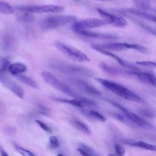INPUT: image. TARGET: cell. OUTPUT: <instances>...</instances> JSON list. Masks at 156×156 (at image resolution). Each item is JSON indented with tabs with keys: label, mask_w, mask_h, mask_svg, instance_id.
<instances>
[{
	"label": "cell",
	"mask_w": 156,
	"mask_h": 156,
	"mask_svg": "<svg viewBox=\"0 0 156 156\" xmlns=\"http://www.w3.org/2000/svg\"><path fill=\"white\" fill-rule=\"evenodd\" d=\"M95 80L107 90L124 99L144 105H147V101L143 98L118 83L102 78H95Z\"/></svg>",
	"instance_id": "6da1fadb"
},
{
	"label": "cell",
	"mask_w": 156,
	"mask_h": 156,
	"mask_svg": "<svg viewBox=\"0 0 156 156\" xmlns=\"http://www.w3.org/2000/svg\"><path fill=\"white\" fill-rule=\"evenodd\" d=\"M49 65L53 69L63 74L87 77H91L93 75V73L85 67L73 65L63 61L53 60L49 62Z\"/></svg>",
	"instance_id": "7a4b0ae2"
},
{
	"label": "cell",
	"mask_w": 156,
	"mask_h": 156,
	"mask_svg": "<svg viewBox=\"0 0 156 156\" xmlns=\"http://www.w3.org/2000/svg\"><path fill=\"white\" fill-rule=\"evenodd\" d=\"M91 47L94 49H101L108 51H122L133 49L144 54L148 52L147 49L143 45L136 43H129L124 42H111L98 44H93Z\"/></svg>",
	"instance_id": "3957f363"
},
{
	"label": "cell",
	"mask_w": 156,
	"mask_h": 156,
	"mask_svg": "<svg viewBox=\"0 0 156 156\" xmlns=\"http://www.w3.org/2000/svg\"><path fill=\"white\" fill-rule=\"evenodd\" d=\"M41 76L43 80L50 86L56 89L57 90L73 98L80 97L77 93H76L71 87H69L66 83L63 82L58 79H57L51 73L46 71H43L41 73Z\"/></svg>",
	"instance_id": "277c9868"
},
{
	"label": "cell",
	"mask_w": 156,
	"mask_h": 156,
	"mask_svg": "<svg viewBox=\"0 0 156 156\" xmlns=\"http://www.w3.org/2000/svg\"><path fill=\"white\" fill-rule=\"evenodd\" d=\"M76 21L77 18L72 15L51 16L41 21L40 27L43 30H54L66 24L74 23Z\"/></svg>",
	"instance_id": "5b68a950"
},
{
	"label": "cell",
	"mask_w": 156,
	"mask_h": 156,
	"mask_svg": "<svg viewBox=\"0 0 156 156\" xmlns=\"http://www.w3.org/2000/svg\"><path fill=\"white\" fill-rule=\"evenodd\" d=\"M54 45L65 56L73 61L77 62H90V58L85 53L72 46L58 41H55Z\"/></svg>",
	"instance_id": "8992f818"
},
{
	"label": "cell",
	"mask_w": 156,
	"mask_h": 156,
	"mask_svg": "<svg viewBox=\"0 0 156 156\" xmlns=\"http://www.w3.org/2000/svg\"><path fill=\"white\" fill-rule=\"evenodd\" d=\"M107 101L109 102L110 103L113 104L114 106L119 108L122 112V113H123L124 116L126 118V119L129 121L134 124L135 125L140 127L147 129H152L153 128L152 125L150 122H149L147 121H146L144 118L140 116L139 115H136L133 112L130 111L129 109H127L121 104H119V103L111 100L107 99Z\"/></svg>",
	"instance_id": "52a82bcc"
},
{
	"label": "cell",
	"mask_w": 156,
	"mask_h": 156,
	"mask_svg": "<svg viewBox=\"0 0 156 156\" xmlns=\"http://www.w3.org/2000/svg\"><path fill=\"white\" fill-rule=\"evenodd\" d=\"M17 9L23 11L34 13H58L63 12L65 7L62 5L48 4L38 5H26L18 7Z\"/></svg>",
	"instance_id": "ba28073f"
},
{
	"label": "cell",
	"mask_w": 156,
	"mask_h": 156,
	"mask_svg": "<svg viewBox=\"0 0 156 156\" xmlns=\"http://www.w3.org/2000/svg\"><path fill=\"white\" fill-rule=\"evenodd\" d=\"M108 24L103 19L98 18H88L80 21H76L73 23L72 29L76 32L79 33L82 30H87L88 29L100 27L105 26Z\"/></svg>",
	"instance_id": "9c48e42d"
},
{
	"label": "cell",
	"mask_w": 156,
	"mask_h": 156,
	"mask_svg": "<svg viewBox=\"0 0 156 156\" xmlns=\"http://www.w3.org/2000/svg\"><path fill=\"white\" fill-rule=\"evenodd\" d=\"M98 12L108 24H110L119 28L125 27L127 25V21L122 16L111 14L99 9H98Z\"/></svg>",
	"instance_id": "30bf717a"
},
{
	"label": "cell",
	"mask_w": 156,
	"mask_h": 156,
	"mask_svg": "<svg viewBox=\"0 0 156 156\" xmlns=\"http://www.w3.org/2000/svg\"><path fill=\"white\" fill-rule=\"evenodd\" d=\"M126 73L140 81L156 87V76L151 73L140 71L138 69H131Z\"/></svg>",
	"instance_id": "8fae6325"
},
{
	"label": "cell",
	"mask_w": 156,
	"mask_h": 156,
	"mask_svg": "<svg viewBox=\"0 0 156 156\" xmlns=\"http://www.w3.org/2000/svg\"><path fill=\"white\" fill-rule=\"evenodd\" d=\"M68 82L79 90L85 93L92 95H100L101 91L93 85L88 82L77 78H71L68 79Z\"/></svg>",
	"instance_id": "7c38bea8"
},
{
	"label": "cell",
	"mask_w": 156,
	"mask_h": 156,
	"mask_svg": "<svg viewBox=\"0 0 156 156\" xmlns=\"http://www.w3.org/2000/svg\"><path fill=\"white\" fill-rule=\"evenodd\" d=\"M0 82L19 98L23 99L24 96L23 89L1 71H0Z\"/></svg>",
	"instance_id": "4fadbf2b"
},
{
	"label": "cell",
	"mask_w": 156,
	"mask_h": 156,
	"mask_svg": "<svg viewBox=\"0 0 156 156\" xmlns=\"http://www.w3.org/2000/svg\"><path fill=\"white\" fill-rule=\"evenodd\" d=\"M56 101L62 102L63 103H66L73 106L84 108V107H96L97 104L89 99L85 98L82 96L74 98L73 99H61V98H57L55 99Z\"/></svg>",
	"instance_id": "5bb4252c"
},
{
	"label": "cell",
	"mask_w": 156,
	"mask_h": 156,
	"mask_svg": "<svg viewBox=\"0 0 156 156\" xmlns=\"http://www.w3.org/2000/svg\"><path fill=\"white\" fill-rule=\"evenodd\" d=\"M126 144L133 147L143 149L151 151L156 152V145L146 143L143 141H133V140H125L124 141Z\"/></svg>",
	"instance_id": "9a60e30c"
},
{
	"label": "cell",
	"mask_w": 156,
	"mask_h": 156,
	"mask_svg": "<svg viewBox=\"0 0 156 156\" xmlns=\"http://www.w3.org/2000/svg\"><path fill=\"white\" fill-rule=\"evenodd\" d=\"M8 71L10 74L16 76L26 72L27 71V67L22 63H13L10 64Z\"/></svg>",
	"instance_id": "2e32d148"
},
{
	"label": "cell",
	"mask_w": 156,
	"mask_h": 156,
	"mask_svg": "<svg viewBox=\"0 0 156 156\" xmlns=\"http://www.w3.org/2000/svg\"><path fill=\"white\" fill-rule=\"evenodd\" d=\"M77 150L82 155H98V154L92 147L83 143H79Z\"/></svg>",
	"instance_id": "e0dca14e"
},
{
	"label": "cell",
	"mask_w": 156,
	"mask_h": 156,
	"mask_svg": "<svg viewBox=\"0 0 156 156\" xmlns=\"http://www.w3.org/2000/svg\"><path fill=\"white\" fill-rule=\"evenodd\" d=\"M82 112L85 115L99 121L104 122L107 119L106 118L102 113H101L100 112L95 110H82Z\"/></svg>",
	"instance_id": "ac0fdd59"
},
{
	"label": "cell",
	"mask_w": 156,
	"mask_h": 156,
	"mask_svg": "<svg viewBox=\"0 0 156 156\" xmlns=\"http://www.w3.org/2000/svg\"><path fill=\"white\" fill-rule=\"evenodd\" d=\"M79 34H80L83 36H85L86 37L89 38H101V39H110L113 38V37L110 35H106V34H102L99 33H96L91 31H88L87 30H82L80 32L78 33Z\"/></svg>",
	"instance_id": "d6986e66"
},
{
	"label": "cell",
	"mask_w": 156,
	"mask_h": 156,
	"mask_svg": "<svg viewBox=\"0 0 156 156\" xmlns=\"http://www.w3.org/2000/svg\"><path fill=\"white\" fill-rule=\"evenodd\" d=\"M138 114L143 118H154L156 116V112L148 107H140L137 110Z\"/></svg>",
	"instance_id": "ffe728a7"
},
{
	"label": "cell",
	"mask_w": 156,
	"mask_h": 156,
	"mask_svg": "<svg viewBox=\"0 0 156 156\" xmlns=\"http://www.w3.org/2000/svg\"><path fill=\"white\" fill-rule=\"evenodd\" d=\"M16 77L18 80H20L24 84L30 87H32L34 88H38L39 87L37 83L33 79H32L29 76L23 75V74H18L16 76Z\"/></svg>",
	"instance_id": "44dd1931"
},
{
	"label": "cell",
	"mask_w": 156,
	"mask_h": 156,
	"mask_svg": "<svg viewBox=\"0 0 156 156\" xmlns=\"http://www.w3.org/2000/svg\"><path fill=\"white\" fill-rule=\"evenodd\" d=\"M71 123L76 129H77L80 132L86 134H90L91 131L88 126L82 121L78 119H73L71 121Z\"/></svg>",
	"instance_id": "7402d4cb"
},
{
	"label": "cell",
	"mask_w": 156,
	"mask_h": 156,
	"mask_svg": "<svg viewBox=\"0 0 156 156\" xmlns=\"http://www.w3.org/2000/svg\"><path fill=\"white\" fill-rule=\"evenodd\" d=\"M133 4L138 9L143 10H147L151 7L150 0H131Z\"/></svg>",
	"instance_id": "603a6c76"
},
{
	"label": "cell",
	"mask_w": 156,
	"mask_h": 156,
	"mask_svg": "<svg viewBox=\"0 0 156 156\" xmlns=\"http://www.w3.org/2000/svg\"><path fill=\"white\" fill-rule=\"evenodd\" d=\"M14 8L9 4L0 1V13L4 14H12L14 13Z\"/></svg>",
	"instance_id": "cb8c5ba5"
},
{
	"label": "cell",
	"mask_w": 156,
	"mask_h": 156,
	"mask_svg": "<svg viewBox=\"0 0 156 156\" xmlns=\"http://www.w3.org/2000/svg\"><path fill=\"white\" fill-rule=\"evenodd\" d=\"M23 12V11H22ZM18 20L20 22L24 23H29L34 21V17L27 12H24L23 13H20L18 15Z\"/></svg>",
	"instance_id": "d4e9b609"
},
{
	"label": "cell",
	"mask_w": 156,
	"mask_h": 156,
	"mask_svg": "<svg viewBox=\"0 0 156 156\" xmlns=\"http://www.w3.org/2000/svg\"><path fill=\"white\" fill-rule=\"evenodd\" d=\"M13 147L15 149V150L18 152H19L20 154H21L22 155H24V156H34V154L30 151L27 150V149L23 148V147H21L20 146L16 144L15 143H13Z\"/></svg>",
	"instance_id": "484cf974"
},
{
	"label": "cell",
	"mask_w": 156,
	"mask_h": 156,
	"mask_svg": "<svg viewBox=\"0 0 156 156\" xmlns=\"http://www.w3.org/2000/svg\"><path fill=\"white\" fill-rule=\"evenodd\" d=\"M9 65L10 62L7 58L0 57V71L4 73L6 70H8Z\"/></svg>",
	"instance_id": "4316f807"
},
{
	"label": "cell",
	"mask_w": 156,
	"mask_h": 156,
	"mask_svg": "<svg viewBox=\"0 0 156 156\" xmlns=\"http://www.w3.org/2000/svg\"><path fill=\"white\" fill-rule=\"evenodd\" d=\"M59 145H60L59 141L56 136H50L49 140V146H50V147H51L52 149H55L58 147Z\"/></svg>",
	"instance_id": "83f0119b"
},
{
	"label": "cell",
	"mask_w": 156,
	"mask_h": 156,
	"mask_svg": "<svg viewBox=\"0 0 156 156\" xmlns=\"http://www.w3.org/2000/svg\"><path fill=\"white\" fill-rule=\"evenodd\" d=\"M137 65H141L143 66H147V67H151V68H156V62L154 61H138L136 62Z\"/></svg>",
	"instance_id": "f1b7e54d"
},
{
	"label": "cell",
	"mask_w": 156,
	"mask_h": 156,
	"mask_svg": "<svg viewBox=\"0 0 156 156\" xmlns=\"http://www.w3.org/2000/svg\"><path fill=\"white\" fill-rule=\"evenodd\" d=\"M115 151L116 152V154L118 155H124L125 154V149L124 148L118 144H115L114 145Z\"/></svg>",
	"instance_id": "f546056e"
},
{
	"label": "cell",
	"mask_w": 156,
	"mask_h": 156,
	"mask_svg": "<svg viewBox=\"0 0 156 156\" xmlns=\"http://www.w3.org/2000/svg\"><path fill=\"white\" fill-rule=\"evenodd\" d=\"M36 123H37V124L40 126V127L45 132H48V133H51V131H52L51 129L46 123H44L43 121H41L40 120H38V119L36 120Z\"/></svg>",
	"instance_id": "4dcf8cb0"
},
{
	"label": "cell",
	"mask_w": 156,
	"mask_h": 156,
	"mask_svg": "<svg viewBox=\"0 0 156 156\" xmlns=\"http://www.w3.org/2000/svg\"><path fill=\"white\" fill-rule=\"evenodd\" d=\"M4 46L6 48H9L12 44V38L9 35H6L4 37Z\"/></svg>",
	"instance_id": "1f68e13d"
},
{
	"label": "cell",
	"mask_w": 156,
	"mask_h": 156,
	"mask_svg": "<svg viewBox=\"0 0 156 156\" xmlns=\"http://www.w3.org/2000/svg\"><path fill=\"white\" fill-rule=\"evenodd\" d=\"M38 107V110L40 113L45 115H48V113H49V109L48 108H46V107L42 105H40Z\"/></svg>",
	"instance_id": "d6a6232c"
},
{
	"label": "cell",
	"mask_w": 156,
	"mask_h": 156,
	"mask_svg": "<svg viewBox=\"0 0 156 156\" xmlns=\"http://www.w3.org/2000/svg\"><path fill=\"white\" fill-rule=\"evenodd\" d=\"M0 153L2 155H5V156L8 155V154L7 153V152L5 151V149L2 146H0Z\"/></svg>",
	"instance_id": "836d02e7"
},
{
	"label": "cell",
	"mask_w": 156,
	"mask_h": 156,
	"mask_svg": "<svg viewBox=\"0 0 156 156\" xmlns=\"http://www.w3.org/2000/svg\"><path fill=\"white\" fill-rule=\"evenodd\" d=\"M155 34H156V32H155Z\"/></svg>",
	"instance_id": "e575fe53"
},
{
	"label": "cell",
	"mask_w": 156,
	"mask_h": 156,
	"mask_svg": "<svg viewBox=\"0 0 156 156\" xmlns=\"http://www.w3.org/2000/svg\"><path fill=\"white\" fill-rule=\"evenodd\" d=\"M0 46H1V44H0Z\"/></svg>",
	"instance_id": "d590c367"
}]
</instances>
